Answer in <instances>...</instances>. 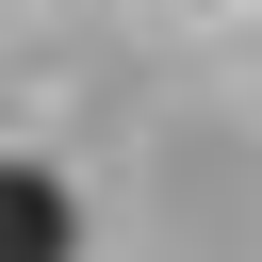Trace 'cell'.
Masks as SVG:
<instances>
[{
  "mask_svg": "<svg viewBox=\"0 0 262 262\" xmlns=\"http://www.w3.org/2000/svg\"><path fill=\"white\" fill-rule=\"evenodd\" d=\"M0 262H82V196L49 164H0Z\"/></svg>",
  "mask_w": 262,
  "mask_h": 262,
  "instance_id": "6da1fadb",
  "label": "cell"
}]
</instances>
